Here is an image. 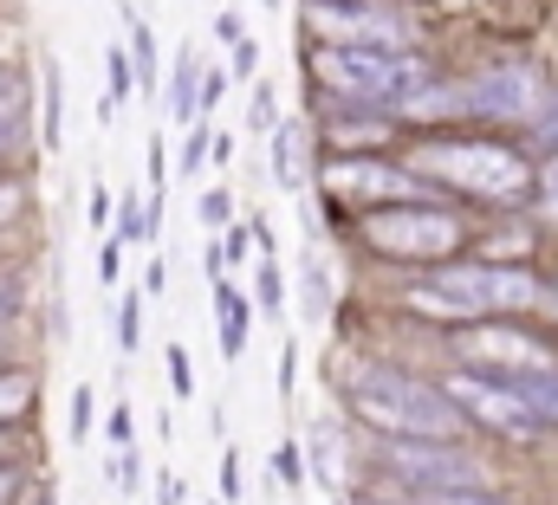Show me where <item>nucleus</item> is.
<instances>
[{"label": "nucleus", "mask_w": 558, "mask_h": 505, "mask_svg": "<svg viewBox=\"0 0 558 505\" xmlns=\"http://www.w3.org/2000/svg\"><path fill=\"white\" fill-rule=\"evenodd\" d=\"M344 395L390 441H454L461 434V408L448 402V389H428V382L403 377L390 364H357L344 377Z\"/></svg>", "instance_id": "1"}, {"label": "nucleus", "mask_w": 558, "mask_h": 505, "mask_svg": "<svg viewBox=\"0 0 558 505\" xmlns=\"http://www.w3.org/2000/svg\"><path fill=\"white\" fill-rule=\"evenodd\" d=\"M312 78L331 85L338 98H357V104H397L410 111L422 91H428V72H422L410 52H384V46H318L312 59Z\"/></svg>", "instance_id": "2"}, {"label": "nucleus", "mask_w": 558, "mask_h": 505, "mask_svg": "<svg viewBox=\"0 0 558 505\" xmlns=\"http://www.w3.org/2000/svg\"><path fill=\"white\" fill-rule=\"evenodd\" d=\"M422 318H487V311H526L539 305V279L520 266H441L428 285H410Z\"/></svg>", "instance_id": "3"}, {"label": "nucleus", "mask_w": 558, "mask_h": 505, "mask_svg": "<svg viewBox=\"0 0 558 505\" xmlns=\"http://www.w3.org/2000/svg\"><path fill=\"white\" fill-rule=\"evenodd\" d=\"M416 169L468 188V195H487V201H513L533 188V169L500 143H428V149H416Z\"/></svg>", "instance_id": "4"}, {"label": "nucleus", "mask_w": 558, "mask_h": 505, "mask_svg": "<svg viewBox=\"0 0 558 505\" xmlns=\"http://www.w3.org/2000/svg\"><path fill=\"white\" fill-rule=\"evenodd\" d=\"M384 460H390V473L410 480L416 493H487V467L468 460V454L448 447V441H390Z\"/></svg>", "instance_id": "5"}, {"label": "nucleus", "mask_w": 558, "mask_h": 505, "mask_svg": "<svg viewBox=\"0 0 558 505\" xmlns=\"http://www.w3.org/2000/svg\"><path fill=\"white\" fill-rule=\"evenodd\" d=\"M305 26L331 33L338 46H384V52H403L410 46V13L377 7V0H312L305 7Z\"/></svg>", "instance_id": "6"}, {"label": "nucleus", "mask_w": 558, "mask_h": 505, "mask_svg": "<svg viewBox=\"0 0 558 505\" xmlns=\"http://www.w3.org/2000/svg\"><path fill=\"white\" fill-rule=\"evenodd\" d=\"M364 241L397 259H435L461 247V221L441 208H384V214H364Z\"/></svg>", "instance_id": "7"}, {"label": "nucleus", "mask_w": 558, "mask_h": 505, "mask_svg": "<svg viewBox=\"0 0 558 505\" xmlns=\"http://www.w3.org/2000/svg\"><path fill=\"white\" fill-rule=\"evenodd\" d=\"M448 402L454 408H474L494 434H513V441H533L546 428V415L513 389V382H487V377H448Z\"/></svg>", "instance_id": "8"}, {"label": "nucleus", "mask_w": 558, "mask_h": 505, "mask_svg": "<svg viewBox=\"0 0 558 505\" xmlns=\"http://www.w3.org/2000/svg\"><path fill=\"white\" fill-rule=\"evenodd\" d=\"M454 357H468V364H487V370H500L507 382L553 377V370H558L546 344H533V337H520V331H507V324H481V331H468Z\"/></svg>", "instance_id": "9"}, {"label": "nucleus", "mask_w": 558, "mask_h": 505, "mask_svg": "<svg viewBox=\"0 0 558 505\" xmlns=\"http://www.w3.org/2000/svg\"><path fill=\"white\" fill-rule=\"evenodd\" d=\"M325 188L344 201H422V182L390 162H325Z\"/></svg>", "instance_id": "10"}, {"label": "nucleus", "mask_w": 558, "mask_h": 505, "mask_svg": "<svg viewBox=\"0 0 558 505\" xmlns=\"http://www.w3.org/2000/svg\"><path fill=\"white\" fill-rule=\"evenodd\" d=\"M539 78L533 72H487L461 91V111H481V118H539Z\"/></svg>", "instance_id": "11"}, {"label": "nucleus", "mask_w": 558, "mask_h": 505, "mask_svg": "<svg viewBox=\"0 0 558 505\" xmlns=\"http://www.w3.org/2000/svg\"><path fill=\"white\" fill-rule=\"evenodd\" d=\"M215 311H221V357L234 364L247 350V318H254V298H241L234 285H215Z\"/></svg>", "instance_id": "12"}, {"label": "nucleus", "mask_w": 558, "mask_h": 505, "mask_svg": "<svg viewBox=\"0 0 558 505\" xmlns=\"http://www.w3.org/2000/svg\"><path fill=\"white\" fill-rule=\"evenodd\" d=\"M274 182L279 188H305V130L299 124L274 130Z\"/></svg>", "instance_id": "13"}, {"label": "nucleus", "mask_w": 558, "mask_h": 505, "mask_svg": "<svg viewBox=\"0 0 558 505\" xmlns=\"http://www.w3.org/2000/svg\"><path fill=\"white\" fill-rule=\"evenodd\" d=\"M195 98H202V59L182 52L175 59V85H169V118L175 124H195Z\"/></svg>", "instance_id": "14"}, {"label": "nucleus", "mask_w": 558, "mask_h": 505, "mask_svg": "<svg viewBox=\"0 0 558 505\" xmlns=\"http://www.w3.org/2000/svg\"><path fill=\"white\" fill-rule=\"evenodd\" d=\"M46 149H65V72L46 52Z\"/></svg>", "instance_id": "15"}, {"label": "nucleus", "mask_w": 558, "mask_h": 505, "mask_svg": "<svg viewBox=\"0 0 558 505\" xmlns=\"http://www.w3.org/2000/svg\"><path fill=\"white\" fill-rule=\"evenodd\" d=\"M131 72H137L143 98H156V33H149V20L131 13Z\"/></svg>", "instance_id": "16"}, {"label": "nucleus", "mask_w": 558, "mask_h": 505, "mask_svg": "<svg viewBox=\"0 0 558 505\" xmlns=\"http://www.w3.org/2000/svg\"><path fill=\"white\" fill-rule=\"evenodd\" d=\"M331 311V279H325V259H318V247H305V318L318 324Z\"/></svg>", "instance_id": "17"}, {"label": "nucleus", "mask_w": 558, "mask_h": 505, "mask_svg": "<svg viewBox=\"0 0 558 505\" xmlns=\"http://www.w3.org/2000/svg\"><path fill=\"white\" fill-rule=\"evenodd\" d=\"M312 473H318L325 486H344V460H338V441H331V428H312Z\"/></svg>", "instance_id": "18"}, {"label": "nucleus", "mask_w": 558, "mask_h": 505, "mask_svg": "<svg viewBox=\"0 0 558 505\" xmlns=\"http://www.w3.org/2000/svg\"><path fill=\"white\" fill-rule=\"evenodd\" d=\"M254 298H260V311H267V318H279V311H286V279H279V266H274V259H260Z\"/></svg>", "instance_id": "19"}, {"label": "nucleus", "mask_w": 558, "mask_h": 505, "mask_svg": "<svg viewBox=\"0 0 558 505\" xmlns=\"http://www.w3.org/2000/svg\"><path fill=\"white\" fill-rule=\"evenodd\" d=\"M143 305H149L143 292L118 298V344H124V350H137V344H143Z\"/></svg>", "instance_id": "20"}, {"label": "nucleus", "mask_w": 558, "mask_h": 505, "mask_svg": "<svg viewBox=\"0 0 558 505\" xmlns=\"http://www.w3.org/2000/svg\"><path fill=\"white\" fill-rule=\"evenodd\" d=\"M202 156H215V130H208V118H202V124H189V143H182L175 169H182V175H195V169H202Z\"/></svg>", "instance_id": "21"}, {"label": "nucleus", "mask_w": 558, "mask_h": 505, "mask_svg": "<svg viewBox=\"0 0 558 505\" xmlns=\"http://www.w3.org/2000/svg\"><path fill=\"white\" fill-rule=\"evenodd\" d=\"M513 389H520L546 421H558V370H553V377H526V382H513Z\"/></svg>", "instance_id": "22"}, {"label": "nucleus", "mask_w": 558, "mask_h": 505, "mask_svg": "<svg viewBox=\"0 0 558 505\" xmlns=\"http://www.w3.org/2000/svg\"><path fill=\"white\" fill-rule=\"evenodd\" d=\"M274 473H279V486H305V454H299V441H279L274 447Z\"/></svg>", "instance_id": "23"}, {"label": "nucleus", "mask_w": 558, "mask_h": 505, "mask_svg": "<svg viewBox=\"0 0 558 505\" xmlns=\"http://www.w3.org/2000/svg\"><path fill=\"white\" fill-rule=\"evenodd\" d=\"M26 402H33V377H0V421L26 415Z\"/></svg>", "instance_id": "24"}, {"label": "nucleus", "mask_w": 558, "mask_h": 505, "mask_svg": "<svg viewBox=\"0 0 558 505\" xmlns=\"http://www.w3.org/2000/svg\"><path fill=\"white\" fill-rule=\"evenodd\" d=\"M162 357H169V389H175V395L189 402V395H195V370H189V350H182V344H169Z\"/></svg>", "instance_id": "25"}, {"label": "nucleus", "mask_w": 558, "mask_h": 505, "mask_svg": "<svg viewBox=\"0 0 558 505\" xmlns=\"http://www.w3.org/2000/svg\"><path fill=\"white\" fill-rule=\"evenodd\" d=\"M92 408H98V395L92 389H72V441L92 434Z\"/></svg>", "instance_id": "26"}, {"label": "nucleus", "mask_w": 558, "mask_h": 505, "mask_svg": "<svg viewBox=\"0 0 558 505\" xmlns=\"http://www.w3.org/2000/svg\"><path fill=\"white\" fill-rule=\"evenodd\" d=\"M228 201H234V195H221V188H208V195L195 201V214H202L208 227H228Z\"/></svg>", "instance_id": "27"}, {"label": "nucleus", "mask_w": 558, "mask_h": 505, "mask_svg": "<svg viewBox=\"0 0 558 505\" xmlns=\"http://www.w3.org/2000/svg\"><path fill=\"white\" fill-rule=\"evenodd\" d=\"M247 130H274V85H254V111H247Z\"/></svg>", "instance_id": "28"}, {"label": "nucleus", "mask_w": 558, "mask_h": 505, "mask_svg": "<svg viewBox=\"0 0 558 505\" xmlns=\"http://www.w3.org/2000/svg\"><path fill=\"white\" fill-rule=\"evenodd\" d=\"M260 72V39H234V78H254Z\"/></svg>", "instance_id": "29"}, {"label": "nucleus", "mask_w": 558, "mask_h": 505, "mask_svg": "<svg viewBox=\"0 0 558 505\" xmlns=\"http://www.w3.org/2000/svg\"><path fill=\"white\" fill-rule=\"evenodd\" d=\"M111 208H118V201H111V188H105V182H92V208H85V221H92V227H105V221H111Z\"/></svg>", "instance_id": "30"}, {"label": "nucleus", "mask_w": 558, "mask_h": 505, "mask_svg": "<svg viewBox=\"0 0 558 505\" xmlns=\"http://www.w3.org/2000/svg\"><path fill=\"white\" fill-rule=\"evenodd\" d=\"M422 505H507L494 493H422Z\"/></svg>", "instance_id": "31"}, {"label": "nucleus", "mask_w": 558, "mask_h": 505, "mask_svg": "<svg viewBox=\"0 0 558 505\" xmlns=\"http://www.w3.org/2000/svg\"><path fill=\"white\" fill-rule=\"evenodd\" d=\"M377 118H351V111H344V118H331V136H377Z\"/></svg>", "instance_id": "32"}, {"label": "nucleus", "mask_w": 558, "mask_h": 505, "mask_svg": "<svg viewBox=\"0 0 558 505\" xmlns=\"http://www.w3.org/2000/svg\"><path fill=\"white\" fill-rule=\"evenodd\" d=\"M221 91H228V72H221V65H215V72H208V78H202V118H208V111H215V104H221Z\"/></svg>", "instance_id": "33"}, {"label": "nucleus", "mask_w": 558, "mask_h": 505, "mask_svg": "<svg viewBox=\"0 0 558 505\" xmlns=\"http://www.w3.org/2000/svg\"><path fill=\"white\" fill-rule=\"evenodd\" d=\"M292 377H299V344L286 337V344H279V389H286V395H292Z\"/></svg>", "instance_id": "34"}, {"label": "nucleus", "mask_w": 558, "mask_h": 505, "mask_svg": "<svg viewBox=\"0 0 558 505\" xmlns=\"http://www.w3.org/2000/svg\"><path fill=\"white\" fill-rule=\"evenodd\" d=\"M0 136H20V98L0 91Z\"/></svg>", "instance_id": "35"}, {"label": "nucleus", "mask_w": 558, "mask_h": 505, "mask_svg": "<svg viewBox=\"0 0 558 505\" xmlns=\"http://www.w3.org/2000/svg\"><path fill=\"white\" fill-rule=\"evenodd\" d=\"M221 493H228V500L241 493V454H221Z\"/></svg>", "instance_id": "36"}, {"label": "nucleus", "mask_w": 558, "mask_h": 505, "mask_svg": "<svg viewBox=\"0 0 558 505\" xmlns=\"http://www.w3.org/2000/svg\"><path fill=\"white\" fill-rule=\"evenodd\" d=\"M539 195H546V208L558 214V156L546 162V169H539Z\"/></svg>", "instance_id": "37"}, {"label": "nucleus", "mask_w": 558, "mask_h": 505, "mask_svg": "<svg viewBox=\"0 0 558 505\" xmlns=\"http://www.w3.org/2000/svg\"><path fill=\"white\" fill-rule=\"evenodd\" d=\"M118 480H124V486H137V480H143V467H137V454H131V447L118 454Z\"/></svg>", "instance_id": "38"}, {"label": "nucleus", "mask_w": 558, "mask_h": 505, "mask_svg": "<svg viewBox=\"0 0 558 505\" xmlns=\"http://www.w3.org/2000/svg\"><path fill=\"white\" fill-rule=\"evenodd\" d=\"M118 266H124V259H118V247H105V253H98V279H105V285L118 279Z\"/></svg>", "instance_id": "39"}, {"label": "nucleus", "mask_w": 558, "mask_h": 505, "mask_svg": "<svg viewBox=\"0 0 558 505\" xmlns=\"http://www.w3.org/2000/svg\"><path fill=\"white\" fill-rule=\"evenodd\" d=\"M215 33H221V39H247V33H241V13H221V20H215Z\"/></svg>", "instance_id": "40"}, {"label": "nucleus", "mask_w": 558, "mask_h": 505, "mask_svg": "<svg viewBox=\"0 0 558 505\" xmlns=\"http://www.w3.org/2000/svg\"><path fill=\"white\" fill-rule=\"evenodd\" d=\"M13 214H20V188H0V227H7Z\"/></svg>", "instance_id": "41"}, {"label": "nucleus", "mask_w": 558, "mask_h": 505, "mask_svg": "<svg viewBox=\"0 0 558 505\" xmlns=\"http://www.w3.org/2000/svg\"><path fill=\"white\" fill-rule=\"evenodd\" d=\"M13 311V279H0V318Z\"/></svg>", "instance_id": "42"}, {"label": "nucleus", "mask_w": 558, "mask_h": 505, "mask_svg": "<svg viewBox=\"0 0 558 505\" xmlns=\"http://www.w3.org/2000/svg\"><path fill=\"white\" fill-rule=\"evenodd\" d=\"M0 460H7V447H0Z\"/></svg>", "instance_id": "43"}, {"label": "nucleus", "mask_w": 558, "mask_h": 505, "mask_svg": "<svg viewBox=\"0 0 558 505\" xmlns=\"http://www.w3.org/2000/svg\"><path fill=\"white\" fill-rule=\"evenodd\" d=\"M267 7H279V0H267Z\"/></svg>", "instance_id": "44"}, {"label": "nucleus", "mask_w": 558, "mask_h": 505, "mask_svg": "<svg viewBox=\"0 0 558 505\" xmlns=\"http://www.w3.org/2000/svg\"><path fill=\"white\" fill-rule=\"evenodd\" d=\"M553 311H558V305H553Z\"/></svg>", "instance_id": "45"}]
</instances>
